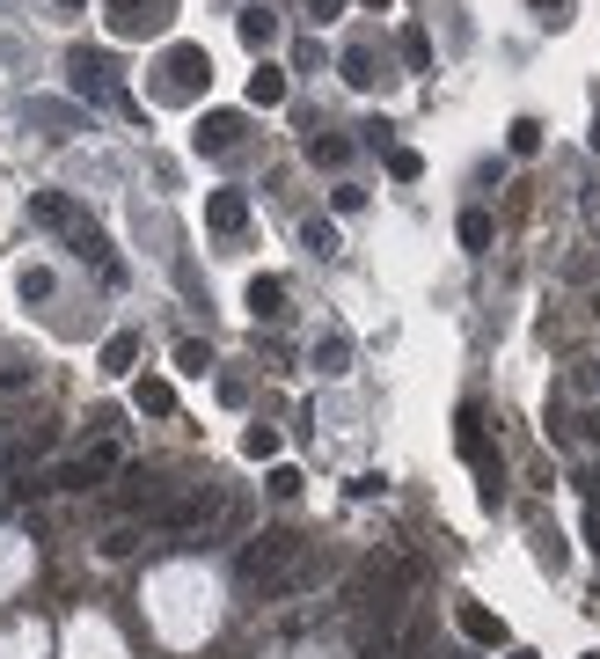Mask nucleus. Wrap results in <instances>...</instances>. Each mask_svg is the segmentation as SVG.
Instances as JSON below:
<instances>
[{
	"label": "nucleus",
	"mask_w": 600,
	"mask_h": 659,
	"mask_svg": "<svg viewBox=\"0 0 600 659\" xmlns=\"http://www.w3.org/2000/svg\"><path fill=\"white\" fill-rule=\"evenodd\" d=\"M242 579L264 586V601H286V593H308L315 586V557L293 528H257L242 542Z\"/></svg>",
	"instance_id": "1"
},
{
	"label": "nucleus",
	"mask_w": 600,
	"mask_h": 659,
	"mask_svg": "<svg viewBox=\"0 0 600 659\" xmlns=\"http://www.w3.org/2000/svg\"><path fill=\"white\" fill-rule=\"evenodd\" d=\"M67 73H73V96H89V103H118L125 118H140V103L118 89V59H110V51H89V45H81V51L67 59Z\"/></svg>",
	"instance_id": "2"
},
{
	"label": "nucleus",
	"mask_w": 600,
	"mask_h": 659,
	"mask_svg": "<svg viewBox=\"0 0 600 659\" xmlns=\"http://www.w3.org/2000/svg\"><path fill=\"white\" fill-rule=\"evenodd\" d=\"M213 89V51L205 45H168L162 51V96L168 103H198Z\"/></svg>",
	"instance_id": "3"
},
{
	"label": "nucleus",
	"mask_w": 600,
	"mask_h": 659,
	"mask_svg": "<svg viewBox=\"0 0 600 659\" xmlns=\"http://www.w3.org/2000/svg\"><path fill=\"white\" fill-rule=\"evenodd\" d=\"M461 455L477 462V476H483V506H498L505 498V462L491 455V433H483V411L477 403H461Z\"/></svg>",
	"instance_id": "4"
},
{
	"label": "nucleus",
	"mask_w": 600,
	"mask_h": 659,
	"mask_svg": "<svg viewBox=\"0 0 600 659\" xmlns=\"http://www.w3.org/2000/svg\"><path fill=\"white\" fill-rule=\"evenodd\" d=\"M103 23L110 37H162L176 23V0H103Z\"/></svg>",
	"instance_id": "5"
},
{
	"label": "nucleus",
	"mask_w": 600,
	"mask_h": 659,
	"mask_svg": "<svg viewBox=\"0 0 600 659\" xmlns=\"http://www.w3.org/2000/svg\"><path fill=\"white\" fill-rule=\"evenodd\" d=\"M110 469H118V447H89V455H81V462H59L45 476V491H96L103 476H110Z\"/></svg>",
	"instance_id": "6"
},
{
	"label": "nucleus",
	"mask_w": 600,
	"mask_h": 659,
	"mask_svg": "<svg viewBox=\"0 0 600 659\" xmlns=\"http://www.w3.org/2000/svg\"><path fill=\"white\" fill-rule=\"evenodd\" d=\"M455 623H461V637L469 645H483V652H505V623L483 601H455Z\"/></svg>",
	"instance_id": "7"
},
{
	"label": "nucleus",
	"mask_w": 600,
	"mask_h": 659,
	"mask_svg": "<svg viewBox=\"0 0 600 659\" xmlns=\"http://www.w3.org/2000/svg\"><path fill=\"white\" fill-rule=\"evenodd\" d=\"M235 140H242V110H205V125L191 132L198 154H235Z\"/></svg>",
	"instance_id": "8"
},
{
	"label": "nucleus",
	"mask_w": 600,
	"mask_h": 659,
	"mask_svg": "<svg viewBox=\"0 0 600 659\" xmlns=\"http://www.w3.org/2000/svg\"><path fill=\"white\" fill-rule=\"evenodd\" d=\"M30 220H37V227H59V235H73L89 213H81L67 191H30Z\"/></svg>",
	"instance_id": "9"
},
{
	"label": "nucleus",
	"mask_w": 600,
	"mask_h": 659,
	"mask_svg": "<svg viewBox=\"0 0 600 659\" xmlns=\"http://www.w3.org/2000/svg\"><path fill=\"white\" fill-rule=\"evenodd\" d=\"M205 227H213V235H242V227H249V198L242 191H213L205 198Z\"/></svg>",
	"instance_id": "10"
},
{
	"label": "nucleus",
	"mask_w": 600,
	"mask_h": 659,
	"mask_svg": "<svg viewBox=\"0 0 600 659\" xmlns=\"http://www.w3.org/2000/svg\"><path fill=\"white\" fill-rule=\"evenodd\" d=\"M249 316H257V322H279V316H286V279L257 271V279H249Z\"/></svg>",
	"instance_id": "11"
},
{
	"label": "nucleus",
	"mask_w": 600,
	"mask_h": 659,
	"mask_svg": "<svg viewBox=\"0 0 600 659\" xmlns=\"http://www.w3.org/2000/svg\"><path fill=\"white\" fill-rule=\"evenodd\" d=\"M235 30H242V45H249V51H271V45H279V15H271V8H242Z\"/></svg>",
	"instance_id": "12"
},
{
	"label": "nucleus",
	"mask_w": 600,
	"mask_h": 659,
	"mask_svg": "<svg viewBox=\"0 0 600 659\" xmlns=\"http://www.w3.org/2000/svg\"><path fill=\"white\" fill-rule=\"evenodd\" d=\"M249 103H257V110H279V103H286V67H257L249 73Z\"/></svg>",
	"instance_id": "13"
},
{
	"label": "nucleus",
	"mask_w": 600,
	"mask_h": 659,
	"mask_svg": "<svg viewBox=\"0 0 600 659\" xmlns=\"http://www.w3.org/2000/svg\"><path fill=\"white\" fill-rule=\"evenodd\" d=\"M344 81H352V89H374V81H381V59H374V45H344Z\"/></svg>",
	"instance_id": "14"
},
{
	"label": "nucleus",
	"mask_w": 600,
	"mask_h": 659,
	"mask_svg": "<svg viewBox=\"0 0 600 659\" xmlns=\"http://www.w3.org/2000/svg\"><path fill=\"white\" fill-rule=\"evenodd\" d=\"M315 374H352V338H344V330L315 338Z\"/></svg>",
	"instance_id": "15"
},
{
	"label": "nucleus",
	"mask_w": 600,
	"mask_h": 659,
	"mask_svg": "<svg viewBox=\"0 0 600 659\" xmlns=\"http://www.w3.org/2000/svg\"><path fill=\"white\" fill-rule=\"evenodd\" d=\"M132 403H140V411H146V417H168V411H176V389H168L162 374H146L140 389H132Z\"/></svg>",
	"instance_id": "16"
},
{
	"label": "nucleus",
	"mask_w": 600,
	"mask_h": 659,
	"mask_svg": "<svg viewBox=\"0 0 600 659\" xmlns=\"http://www.w3.org/2000/svg\"><path fill=\"white\" fill-rule=\"evenodd\" d=\"M308 162H315V169H344V162H352V140H337V132H315V140H308Z\"/></svg>",
	"instance_id": "17"
},
{
	"label": "nucleus",
	"mask_w": 600,
	"mask_h": 659,
	"mask_svg": "<svg viewBox=\"0 0 600 659\" xmlns=\"http://www.w3.org/2000/svg\"><path fill=\"white\" fill-rule=\"evenodd\" d=\"M396 45H403V67L410 73H433V37H425L417 23H403V37H396Z\"/></svg>",
	"instance_id": "18"
},
{
	"label": "nucleus",
	"mask_w": 600,
	"mask_h": 659,
	"mask_svg": "<svg viewBox=\"0 0 600 659\" xmlns=\"http://www.w3.org/2000/svg\"><path fill=\"white\" fill-rule=\"evenodd\" d=\"M132 360H140V338H132V330L103 338V374H132Z\"/></svg>",
	"instance_id": "19"
},
{
	"label": "nucleus",
	"mask_w": 600,
	"mask_h": 659,
	"mask_svg": "<svg viewBox=\"0 0 600 659\" xmlns=\"http://www.w3.org/2000/svg\"><path fill=\"white\" fill-rule=\"evenodd\" d=\"M461 249H491V213H483V205L461 213Z\"/></svg>",
	"instance_id": "20"
},
{
	"label": "nucleus",
	"mask_w": 600,
	"mask_h": 659,
	"mask_svg": "<svg viewBox=\"0 0 600 659\" xmlns=\"http://www.w3.org/2000/svg\"><path fill=\"white\" fill-rule=\"evenodd\" d=\"M242 447H249L257 462H279V425H249V433H242Z\"/></svg>",
	"instance_id": "21"
},
{
	"label": "nucleus",
	"mask_w": 600,
	"mask_h": 659,
	"mask_svg": "<svg viewBox=\"0 0 600 659\" xmlns=\"http://www.w3.org/2000/svg\"><path fill=\"white\" fill-rule=\"evenodd\" d=\"M505 146H513V154H542V125H534V118H513Z\"/></svg>",
	"instance_id": "22"
},
{
	"label": "nucleus",
	"mask_w": 600,
	"mask_h": 659,
	"mask_svg": "<svg viewBox=\"0 0 600 659\" xmlns=\"http://www.w3.org/2000/svg\"><path fill=\"white\" fill-rule=\"evenodd\" d=\"M301 243H308L315 257H337V249H344V243H337V227H330V220H308V227H301Z\"/></svg>",
	"instance_id": "23"
},
{
	"label": "nucleus",
	"mask_w": 600,
	"mask_h": 659,
	"mask_svg": "<svg viewBox=\"0 0 600 659\" xmlns=\"http://www.w3.org/2000/svg\"><path fill=\"white\" fill-rule=\"evenodd\" d=\"M388 176H396V184H417V176H425V162H417L410 146H388Z\"/></svg>",
	"instance_id": "24"
},
{
	"label": "nucleus",
	"mask_w": 600,
	"mask_h": 659,
	"mask_svg": "<svg viewBox=\"0 0 600 659\" xmlns=\"http://www.w3.org/2000/svg\"><path fill=\"white\" fill-rule=\"evenodd\" d=\"M176 366H184V374H213V352H205L198 338H184L176 344Z\"/></svg>",
	"instance_id": "25"
},
{
	"label": "nucleus",
	"mask_w": 600,
	"mask_h": 659,
	"mask_svg": "<svg viewBox=\"0 0 600 659\" xmlns=\"http://www.w3.org/2000/svg\"><path fill=\"white\" fill-rule=\"evenodd\" d=\"M15 286H23V301H51V271L45 264H23V279H15Z\"/></svg>",
	"instance_id": "26"
},
{
	"label": "nucleus",
	"mask_w": 600,
	"mask_h": 659,
	"mask_svg": "<svg viewBox=\"0 0 600 659\" xmlns=\"http://www.w3.org/2000/svg\"><path fill=\"white\" fill-rule=\"evenodd\" d=\"M132 550H140V528H110L103 536V557H132Z\"/></svg>",
	"instance_id": "27"
},
{
	"label": "nucleus",
	"mask_w": 600,
	"mask_h": 659,
	"mask_svg": "<svg viewBox=\"0 0 600 659\" xmlns=\"http://www.w3.org/2000/svg\"><path fill=\"white\" fill-rule=\"evenodd\" d=\"M528 8H534V15H542L550 30H564V23H572V0H528Z\"/></svg>",
	"instance_id": "28"
},
{
	"label": "nucleus",
	"mask_w": 600,
	"mask_h": 659,
	"mask_svg": "<svg viewBox=\"0 0 600 659\" xmlns=\"http://www.w3.org/2000/svg\"><path fill=\"white\" fill-rule=\"evenodd\" d=\"M271 491H279V498H293V491H301V469L279 462V469H271Z\"/></svg>",
	"instance_id": "29"
},
{
	"label": "nucleus",
	"mask_w": 600,
	"mask_h": 659,
	"mask_svg": "<svg viewBox=\"0 0 600 659\" xmlns=\"http://www.w3.org/2000/svg\"><path fill=\"white\" fill-rule=\"evenodd\" d=\"M330 205H337V213H360V205H366V191H360V184H337V198H330Z\"/></svg>",
	"instance_id": "30"
},
{
	"label": "nucleus",
	"mask_w": 600,
	"mask_h": 659,
	"mask_svg": "<svg viewBox=\"0 0 600 659\" xmlns=\"http://www.w3.org/2000/svg\"><path fill=\"white\" fill-rule=\"evenodd\" d=\"M344 15V0H308V23H337Z\"/></svg>",
	"instance_id": "31"
},
{
	"label": "nucleus",
	"mask_w": 600,
	"mask_h": 659,
	"mask_svg": "<svg viewBox=\"0 0 600 659\" xmlns=\"http://www.w3.org/2000/svg\"><path fill=\"white\" fill-rule=\"evenodd\" d=\"M505 659H542V652H528V645H505Z\"/></svg>",
	"instance_id": "32"
},
{
	"label": "nucleus",
	"mask_w": 600,
	"mask_h": 659,
	"mask_svg": "<svg viewBox=\"0 0 600 659\" xmlns=\"http://www.w3.org/2000/svg\"><path fill=\"white\" fill-rule=\"evenodd\" d=\"M586 439H600V411H586Z\"/></svg>",
	"instance_id": "33"
},
{
	"label": "nucleus",
	"mask_w": 600,
	"mask_h": 659,
	"mask_svg": "<svg viewBox=\"0 0 600 659\" xmlns=\"http://www.w3.org/2000/svg\"><path fill=\"white\" fill-rule=\"evenodd\" d=\"M360 8H374V15H381V8H388V0H360Z\"/></svg>",
	"instance_id": "34"
},
{
	"label": "nucleus",
	"mask_w": 600,
	"mask_h": 659,
	"mask_svg": "<svg viewBox=\"0 0 600 659\" xmlns=\"http://www.w3.org/2000/svg\"><path fill=\"white\" fill-rule=\"evenodd\" d=\"M593 154H600V118H593Z\"/></svg>",
	"instance_id": "35"
},
{
	"label": "nucleus",
	"mask_w": 600,
	"mask_h": 659,
	"mask_svg": "<svg viewBox=\"0 0 600 659\" xmlns=\"http://www.w3.org/2000/svg\"><path fill=\"white\" fill-rule=\"evenodd\" d=\"M59 8H89V0H59Z\"/></svg>",
	"instance_id": "36"
},
{
	"label": "nucleus",
	"mask_w": 600,
	"mask_h": 659,
	"mask_svg": "<svg viewBox=\"0 0 600 659\" xmlns=\"http://www.w3.org/2000/svg\"><path fill=\"white\" fill-rule=\"evenodd\" d=\"M425 659H455V652H425Z\"/></svg>",
	"instance_id": "37"
},
{
	"label": "nucleus",
	"mask_w": 600,
	"mask_h": 659,
	"mask_svg": "<svg viewBox=\"0 0 600 659\" xmlns=\"http://www.w3.org/2000/svg\"><path fill=\"white\" fill-rule=\"evenodd\" d=\"M586 659H600V652H586Z\"/></svg>",
	"instance_id": "38"
}]
</instances>
